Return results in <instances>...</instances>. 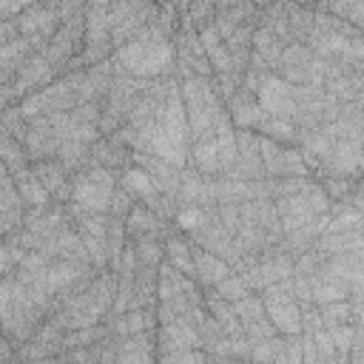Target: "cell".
<instances>
[{
	"mask_svg": "<svg viewBox=\"0 0 364 364\" xmlns=\"http://www.w3.org/2000/svg\"><path fill=\"white\" fill-rule=\"evenodd\" d=\"M111 63L117 71H125L142 80H159V77L176 74V46L171 34L162 28V23L154 20L125 46L114 48Z\"/></svg>",
	"mask_w": 364,
	"mask_h": 364,
	"instance_id": "cell-1",
	"label": "cell"
},
{
	"mask_svg": "<svg viewBox=\"0 0 364 364\" xmlns=\"http://www.w3.org/2000/svg\"><path fill=\"white\" fill-rule=\"evenodd\" d=\"M117 188H119V171H111L102 165H85L82 171L74 173L71 205L91 213H108L111 196Z\"/></svg>",
	"mask_w": 364,
	"mask_h": 364,
	"instance_id": "cell-2",
	"label": "cell"
},
{
	"mask_svg": "<svg viewBox=\"0 0 364 364\" xmlns=\"http://www.w3.org/2000/svg\"><path fill=\"white\" fill-rule=\"evenodd\" d=\"M11 20H14L17 31L31 40L34 51H43L51 43V37L57 34V28L63 26V6H60V0H40V3H31L23 11H17Z\"/></svg>",
	"mask_w": 364,
	"mask_h": 364,
	"instance_id": "cell-3",
	"label": "cell"
},
{
	"mask_svg": "<svg viewBox=\"0 0 364 364\" xmlns=\"http://www.w3.org/2000/svg\"><path fill=\"white\" fill-rule=\"evenodd\" d=\"M262 301L267 310V318L282 336H296L301 333V301L293 293V276L282 279L270 287L262 290Z\"/></svg>",
	"mask_w": 364,
	"mask_h": 364,
	"instance_id": "cell-4",
	"label": "cell"
},
{
	"mask_svg": "<svg viewBox=\"0 0 364 364\" xmlns=\"http://www.w3.org/2000/svg\"><path fill=\"white\" fill-rule=\"evenodd\" d=\"M276 74H282L293 85H324V60L307 43H287Z\"/></svg>",
	"mask_w": 364,
	"mask_h": 364,
	"instance_id": "cell-5",
	"label": "cell"
},
{
	"mask_svg": "<svg viewBox=\"0 0 364 364\" xmlns=\"http://www.w3.org/2000/svg\"><path fill=\"white\" fill-rule=\"evenodd\" d=\"M60 77V71L48 63V57L43 54V51H34L23 65H20V71H17V77H14V82L11 85H3L0 88V97H3V108H9V105H17L23 97H28V94H34V91H40V88H46L48 82H54Z\"/></svg>",
	"mask_w": 364,
	"mask_h": 364,
	"instance_id": "cell-6",
	"label": "cell"
},
{
	"mask_svg": "<svg viewBox=\"0 0 364 364\" xmlns=\"http://www.w3.org/2000/svg\"><path fill=\"white\" fill-rule=\"evenodd\" d=\"M85 48V11L74 14L68 20H63V26L57 28V34L51 37V43L43 48V54L48 57V63L63 74L68 68V63L74 57H80V51Z\"/></svg>",
	"mask_w": 364,
	"mask_h": 364,
	"instance_id": "cell-7",
	"label": "cell"
},
{
	"mask_svg": "<svg viewBox=\"0 0 364 364\" xmlns=\"http://www.w3.org/2000/svg\"><path fill=\"white\" fill-rule=\"evenodd\" d=\"M262 165L264 176L282 179V176H313L310 165L304 162L299 145H284L262 134Z\"/></svg>",
	"mask_w": 364,
	"mask_h": 364,
	"instance_id": "cell-8",
	"label": "cell"
},
{
	"mask_svg": "<svg viewBox=\"0 0 364 364\" xmlns=\"http://www.w3.org/2000/svg\"><path fill=\"white\" fill-rule=\"evenodd\" d=\"M256 100L262 105V111L267 117H279V119H293L296 114V105H299V97H296V85L287 82L282 74L276 71H267L259 82V91H256Z\"/></svg>",
	"mask_w": 364,
	"mask_h": 364,
	"instance_id": "cell-9",
	"label": "cell"
},
{
	"mask_svg": "<svg viewBox=\"0 0 364 364\" xmlns=\"http://www.w3.org/2000/svg\"><path fill=\"white\" fill-rule=\"evenodd\" d=\"M3 37H0V88L11 85L20 65L34 54V46L28 37H23L11 17H3Z\"/></svg>",
	"mask_w": 364,
	"mask_h": 364,
	"instance_id": "cell-10",
	"label": "cell"
},
{
	"mask_svg": "<svg viewBox=\"0 0 364 364\" xmlns=\"http://www.w3.org/2000/svg\"><path fill=\"white\" fill-rule=\"evenodd\" d=\"M26 199L14 182V176L0 165V233L3 236H11L23 228V219H26Z\"/></svg>",
	"mask_w": 364,
	"mask_h": 364,
	"instance_id": "cell-11",
	"label": "cell"
},
{
	"mask_svg": "<svg viewBox=\"0 0 364 364\" xmlns=\"http://www.w3.org/2000/svg\"><path fill=\"white\" fill-rule=\"evenodd\" d=\"M125 228H128V239H168L176 230L173 222L162 219L145 202H136L131 208V213L125 216Z\"/></svg>",
	"mask_w": 364,
	"mask_h": 364,
	"instance_id": "cell-12",
	"label": "cell"
},
{
	"mask_svg": "<svg viewBox=\"0 0 364 364\" xmlns=\"http://www.w3.org/2000/svg\"><path fill=\"white\" fill-rule=\"evenodd\" d=\"M31 171L34 176L46 185V191L51 193L54 202H63L68 205L71 202V191H74V173L57 159V156H48V159H37L31 162Z\"/></svg>",
	"mask_w": 364,
	"mask_h": 364,
	"instance_id": "cell-13",
	"label": "cell"
},
{
	"mask_svg": "<svg viewBox=\"0 0 364 364\" xmlns=\"http://www.w3.org/2000/svg\"><path fill=\"white\" fill-rule=\"evenodd\" d=\"M193 245V242H191ZM193 267H196V282L202 287H216L219 282H225L233 273V264L199 245H193Z\"/></svg>",
	"mask_w": 364,
	"mask_h": 364,
	"instance_id": "cell-14",
	"label": "cell"
},
{
	"mask_svg": "<svg viewBox=\"0 0 364 364\" xmlns=\"http://www.w3.org/2000/svg\"><path fill=\"white\" fill-rule=\"evenodd\" d=\"M228 114H230V119H233L236 128H253V131H256L259 122L264 119V111H262L256 94L247 91V88H239V91L228 100Z\"/></svg>",
	"mask_w": 364,
	"mask_h": 364,
	"instance_id": "cell-15",
	"label": "cell"
},
{
	"mask_svg": "<svg viewBox=\"0 0 364 364\" xmlns=\"http://www.w3.org/2000/svg\"><path fill=\"white\" fill-rule=\"evenodd\" d=\"M259 14H262V9H256L250 0H245V3H239V6H233V9L216 11L213 26H216V31H219V34H222V40H225V37H228V34H233L242 23H247V20H259Z\"/></svg>",
	"mask_w": 364,
	"mask_h": 364,
	"instance_id": "cell-16",
	"label": "cell"
},
{
	"mask_svg": "<svg viewBox=\"0 0 364 364\" xmlns=\"http://www.w3.org/2000/svg\"><path fill=\"white\" fill-rule=\"evenodd\" d=\"M119 185H122L136 202H145V199H151L154 193H159L154 176H151L145 168H139V165H128V168L119 173Z\"/></svg>",
	"mask_w": 364,
	"mask_h": 364,
	"instance_id": "cell-17",
	"label": "cell"
},
{
	"mask_svg": "<svg viewBox=\"0 0 364 364\" xmlns=\"http://www.w3.org/2000/svg\"><path fill=\"white\" fill-rule=\"evenodd\" d=\"M316 9L336 14L350 26H355L358 31H364V0H316Z\"/></svg>",
	"mask_w": 364,
	"mask_h": 364,
	"instance_id": "cell-18",
	"label": "cell"
},
{
	"mask_svg": "<svg viewBox=\"0 0 364 364\" xmlns=\"http://www.w3.org/2000/svg\"><path fill=\"white\" fill-rule=\"evenodd\" d=\"M284 46H287V43H284L282 37H276L270 28L256 26V31H253V51H256L259 57H264L273 71H276V65H279V57H282Z\"/></svg>",
	"mask_w": 364,
	"mask_h": 364,
	"instance_id": "cell-19",
	"label": "cell"
},
{
	"mask_svg": "<svg viewBox=\"0 0 364 364\" xmlns=\"http://www.w3.org/2000/svg\"><path fill=\"white\" fill-rule=\"evenodd\" d=\"M14 182H17V188H20V193H23V199H26V205L28 208H40V205H51L54 199H51V193L46 191V185L34 176V171L28 168V171H23V173H17L14 176Z\"/></svg>",
	"mask_w": 364,
	"mask_h": 364,
	"instance_id": "cell-20",
	"label": "cell"
},
{
	"mask_svg": "<svg viewBox=\"0 0 364 364\" xmlns=\"http://www.w3.org/2000/svg\"><path fill=\"white\" fill-rule=\"evenodd\" d=\"M256 131L264 134V136H270V139H276V142L299 145V128H296L293 119H279V117H267V114H264V119L259 122Z\"/></svg>",
	"mask_w": 364,
	"mask_h": 364,
	"instance_id": "cell-21",
	"label": "cell"
},
{
	"mask_svg": "<svg viewBox=\"0 0 364 364\" xmlns=\"http://www.w3.org/2000/svg\"><path fill=\"white\" fill-rule=\"evenodd\" d=\"M208 222V208H202V205H179V210H176V216H173V225L182 230V233H193L196 228H202Z\"/></svg>",
	"mask_w": 364,
	"mask_h": 364,
	"instance_id": "cell-22",
	"label": "cell"
},
{
	"mask_svg": "<svg viewBox=\"0 0 364 364\" xmlns=\"http://www.w3.org/2000/svg\"><path fill=\"white\" fill-rule=\"evenodd\" d=\"M139 256V264L159 267L165 262V239H131Z\"/></svg>",
	"mask_w": 364,
	"mask_h": 364,
	"instance_id": "cell-23",
	"label": "cell"
},
{
	"mask_svg": "<svg viewBox=\"0 0 364 364\" xmlns=\"http://www.w3.org/2000/svg\"><path fill=\"white\" fill-rule=\"evenodd\" d=\"M318 182H321V188L327 191V196L333 199V202H344L353 191H355V182L358 179H350V176H336V173H321V176H316Z\"/></svg>",
	"mask_w": 364,
	"mask_h": 364,
	"instance_id": "cell-24",
	"label": "cell"
},
{
	"mask_svg": "<svg viewBox=\"0 0 364 364\" xmlns=\"http://www.w3.org/2000/svg\"><path fill=\"white\" fill-rule=\"evenodd\" d=\"M318 313H321L324 324H344V321H355V313H353V299H338V301L318 304Z\"/></svg>",
	"mask_w": 364,
	"mask_h": 364,
	"instance_id": "cell-25",
	"label": "cell"
},
{
	"mask_svg": "<svg viewBox=\"0 0 364 364\" xmlns=\"http://www.w3.org/2000/svg\"><path fill=\"white\" fill-rule=\"evenodd\" d=\"M216 293H222L225 299H230V301H236V299H242V296H247V293H253L250 287H247V282H245V276L242 273H230L225 282H219L216 287H213Z\"/></svg>",
	"mask_w": 364,
	"mask_h": 364,
	"instance_id": "cell-26",
	"label": "cell"
},
{
	"mask_svg": "<svg viewBox=\"0 0 364 364\" xmlns=\"http://www.w3.org/2000/svg\"><path fill=\"white\" fill-rule=\"evenodd\" d=\"M208 60H210V65H213V74H216V71H219V74H222V71H236L233 54H230V48H228L225 40L208 48ZM236 74H239V71H236Z\"/></svg>",
	"mask_w": 364,
	"mask_h": 364,
	"instance_id": "cell-27",
	"label": "cell"
},
{
	"mask_svg": "<svg viewBox=\"0 0 364 364\" xmlns=\"http://www.w3.org/2000/svg\"><path fill=\"white\" fill-rule=\"evenodd\" d=\"M313 341H316V350H318V361H338V350H336V341L330 336L327 327H318L316 333H310Z\"/></svg>",
	"mask_w": 364,
	"mask_h": 364,
	"instance_id": "cell-28",
	"label": "cell"
},
{
	"mask_svg": "<svg viewBox=\"0 0 364 364\" xmlns=\"http://www.w3.org/2000/svg\"><path fill=\"white\" fill-rule=\"evenodd\" d=\"M134 205H136V199H134V196L119 185V188L114 191V196H111V210H108V213H111V216L125 219V216L131 213V208H134Z\"/></svg>",
	"mask_w": 364,
	"mask_h": 364,
	"instance_id": "cell-29",
	"label": "cell"
},
{
	"mask_svg": "<svg viewBox=\"0 0 364 364\" xmlns=\"http://www.w3.org/2000/svg\"><path fill=\"white\" fill-rule=\"evenodd\" d=\"M31 3H40V0H11V6L9 9H3V17H14L17 11H23L26 6H31Z\"/></svg>",
	"mask_w": 364,
	"mask_h": 364,
	"instance_id": "cell-30",
	"label": "cell"
},
{
	"mask_svg": "<svg viewBox=\"0 0 364 364\" xmlns=\"http://www.w3.org/2000/svg\"><path fill=\"white\" fill-rule=\"evenodd\" d=\"M239 3H245V0H216V11H225V9H233V6H239Z\"/></svg>",
	"mask_w": 364,
	"mask_h": 364,
	"instance_id": "cell-31",
	"label": "cell"
},
{
	"mask_svg": "<svg viewBox=\"0 0 364 364\" xmlns=\"http://www.w3.org/2000/svg\"><path fill=\"white\" fill-rule=\"evenodd\" d=\"M250 3H253V6H256V9H267V6H270V3H273V0H250Z\"/></svg>",
	"mask_w": 364,
	"mask_h": 364,
	"instance_id": "cell-32",
	"label": "cell"
},
{
	"mask_svg": "<svg viewBox=\"0 0 364 364\" xmlns=\"http://www.w3.org/2000/svg\"><path fill=\"white\" fill-rule=\"evenodd\" d=\"M293 3H299V6H307V9H316V0H293Z\"/></svg>",
	"mask_w": 364,
	"mask_h": 364,
	"instance_id": "cell-33",
	"label": "cell"
},
{
	"mask_svg": "<svg viewBox=\"0 0 364 364\" xmlns=\"http://www.w3.org/2000/svg\"><path fill=\"white\" fill-rule=\"evenodd\" d=\"M0 3H3V9H9V6H11V0H0Z\"/></svg>",
	"mask_w": 364,
	"mask_h": 364,
	"instance_id": "cell-34",
	"label": "cell"
},
{
	"mask_svg": "<svg viewBox=\"0 0 364 364\" xmlns=\"http://www.w3.org/2000/svg\"><path fill=\"white\" fill-rule=\"evenodd\" d=\"M358 188H361V191H364V179H358Z\"/></svg>",
	"mask_w": 364,
	"mask_h": 364,
	"instance_id": "cell-35",
	"label": "cell"
},
{
	"mask_svg": "<svg viewBox=\"0 0 364 364\" xmlns=\"http://www.w3.org/2000/svg\"><path fill=\"white\" fill-rule=\"evenodd\" d=\"M361 179H364V173H361Z\"/></svg>",
	"mask_w": 364,
	"mask_h": 364,
	"instance_id": "cell-36",
	"label": "cell"
}]
</instances>
